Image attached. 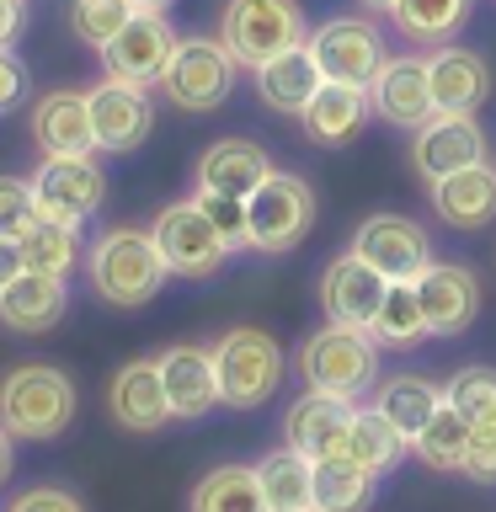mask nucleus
<instances>
[{
  "mask_svg": "<svg viewBox=\"0 0 496 512\" xmlns=\"http://www.w3.org/2000/svg\"><path fill=\"white\" fill-rule=\"evenodd\" d=\"M198 198V208L208 214V224L230 240V251H246V198H230V192H208V187H198L192 192Z\"/></svg>",
  "mask_w": 496,
  "mask_h": 512,
  "instance_id": "39",
  "label": "nucleus"
},
{
  "mask_svg": "<svg viewBox=\"0 0 496 512\" xmlns=\"http://www.w3.org/2000/svg\"><path fill=\"white\" fill-rule=\"evenodd\" d=\"M256 486L267 496V512H304L315 507V459H304L299 448H267L256 459Z\"/></svg>",
  "mask_w": 496,
  "mask_h": 512,
  "instance_id": "28",
  "label": "nucleus"
},
{
  "mask_svg": "<svg viewBox=\"0 0 496 512\" xmlns=\"http://www.w3.org/2000/svg\"><path fill=\"white\" fill-rule=\"evenodd\" d=\"M160 384L171 400V422H203L219 406V379H214V352L198 342H176L166 352H155Z\"/></svg>",
  "mask_w": 496,
  "mask_h": 512,
  "instance_id": "18",
  "label": "nucleus"
},
{
  "mask_svg": "<svg viewBox=\"0 0 496 512\" xmlns=\"http://www.w3.org/2000/svg\"><path fill=\"white\" fill-rule=\"evenodd\" d=\"M464 448H470V422L448 406H438V416L416 432L411 438V454L427 464V470H438V475H454V470H464Z\"/></svg>",
  "mask_w": 496,
  "mask_h": 512,
  "instance_id": "35",
  "label": "nucleus"
},
{
  "mask_svg": "<svg viewBox=\"0 0 496 512\" xmlns=\"http://www.w3.org/2000/svg\"><path fill=\"white\" fill-rule=\"evenodd\" d=\"M294 368H299L304 390H320V395H336V400H352V406H358L379 379V342L358 326L326 320V326H315L299 342Z\"/></svg>",
  "mask_w": 496,
  "mask_h": 512,
  "instance_id": "2",
  "label": "nucleus"
},
{
  "mask_svg": "<svg viewBox=\"0 0 496 512\" xmlns=\"http://www.w3.org/2000/svg\"><path fill=\"white\" fill-rule=\"evenodd\" d=\"M438 406H443V384H432V379H422V374H390L374 390V411H384L390 422L406 432V438H416L432 416H438Z\"/></svg>",
  "mask_w": 496,
  "mask_h": 512,
  "instance_id": "32",
  "label": "nucleus"
},
{
  "mask_svg": "<svg viewBox=\"0 0 496 512\" xmlns=\"http://www.w3.org/2000/svg\"><path fill=\"white\" fill-rule=\"evenodd\" d=\"M251 75H256V96H262V107L283 112V118H299V112L315 102V91L326 86V75H320V64L310 54V43H299V48H288V54H278V59L256 64Z\"/></svg>",
  "mask_w": 496,
  "mask_h": 512,
  "instance_id": "25",
  "label": "nucleus"
},
{
  "mask_svg": "<svg viewBox=\"0 0 496 512\" xmlns=\"http://www.w3.org/2000/svg\"><path fill=\"white\" fill-rule=\"evenodd\" d=\"M368 91L363 86H336V80H326V86L315 91V102L299 112V128L304 139L320 144V150H342V144L358 139V128L368 123Z\"/></svg>",
  "mask_w": 496,
  "mask_h": 512,
  "instance_id": "26",
  "label": "nucleus"
},
{
  "mask_svg": "<svg viewBox=\"0 0 496 512\" xmlns=\"http://www.w3.org/2000/svg\"><path fill=\"white\" fill-rule=\"evenodd\" d=\"M107 411L123 432H160L171 422V400L160 384V363L155 358H128L107 384Z\"/></svg>",
  "mask_w": 496,
  "mask_h": 512,
  "instance_id": "21",
  "label": "nucleus"
},
{
  "mask_svg": "<svg viewBox=\"0 0 496 512\" xmlns=\"http://www.w3.org/2000/svg\"><path fill=\"white\" fill-rule=\"evenodd\" d=\"M304 38H310V22H304L299 0H224L219 11V43L230 48L240 70H256V64L299 48Z\"/></svg>",
  "mask_w": 496,
  "mask_h": 512,
  "instance_id": "5",
  "label": "nucleus"
},
{
  "mask_svg": "<svg viewBox=\"0 0 496 512\" xmlns=\"http://www.w3.org/2000/svg\"><path fill=\"white\" fill-rule=\"evenodd\" d=\"M272 176V160L262 144L251 139H219L198 155V187L208 192H230V198H251Z\"/></svg>",
  "mask_w": 496,
  "mask_h": 512,
  "instance_id": "27",
  "label": "nucleus"
},
{
  "mask_svg": "<svg viewBox=\"0 0 496 512\" xmlns=\"http://www.w3.org/2000/svg\"><path fill=\"white\" fill-rule=\"evenodd\" d=\"M368 107H374L379 123L400 128V134H416L432 112V75H427V59L422 54H395L384 59V70L374 75L368 86Z\"/></svg>",
  "mask_w": 496,
  "mask_h": 512,
  "instance_id": "15",
  "label": "nucleus"
},
{
  "mask_svg": "<svg viewBox=\"0 0 496 512\" xmlns=\"http://www.w3.org/2000/svg\"><path fill=\"white\" fill-rule=\"evenodd\" d=\"M480 160H486V128L470 112H432L411 134V171L427 187L464 171V166H480Z\"/></svg>",
  "mask_w": 496,
  "mask_h": 512,
  "instance_id": "13",
  "label": "nucleus"
},
{
  "mask_svg": "<svg viewBox=\"0 0 496 512\" xmlns=\"http://www.w3.org/2000/svg\"><path fill=\"white\" fill-rule=\"evenodd\" d=\"M384 294H390V278H379V272L352 251L331 256L326 272H320V310H326V320H336V326L368 331Z\"/></svg>",
  "mask_w": 496,
  "mask_h": 512,
  "instance_id": "17",
  "label": "nucleus"
},
{
  "mask_svg": "<svg viewBox=\"0 0 496 512\" xmlns=\"http://www.w3.org/2000/svg\"><path fill=\"white\" fill-rule=\"evenodd\" d=\"M32 139L43 155H96V128L86 91H48L32 102Z\"/></svg>",
  "mask_w": 496,
  "mask_h": 512,
  "instance_id": "22",
  "label": "nucleus"
},
{
  "mask_svg": "<svg viewBox=\"0 0 496 512\" xmlns=\"http://www.w3.org/2000/svg\"><path fill=\"white\" fill-rule=\"evenodd\" d=\"M358 6H363V11H384V16H390V11H395V0H358Z\"/></svg>",
  "mask_w": 496,
  "mask_h": 512,
  "instance_id": "47",
  "label": "nucleus"
},
{
  "mask_svg": "<svg viewBox=\"0 0 496 512\" xmlns=\"http://www.w3.org/2000/svg\"><path fill=\"white\" fill-rule=\"evenodd\" d=\"M134 6H144V11H171L176 0H134Z\"/></svg>",
  "mask_w": 496,
  "mask_h": 512,
  "instance_id": "48",
  "label": "nucleus"
},
{
  "mask_svg": "<svg viewBox=\"0 0 496 512\" xmlns=\"http://www.w3.org/2000/svg\"><path fill=\"white\" fill-rule=\"evenodd\" d=\"M22 102H27V64L11 48H0V112H11Z\"/></svg>",
  "mask_w": 496,
  "mask_h": 512,
  "instance_id": "43",
  "label": "nucleus"
},
{
  "mask_svg": "<svg viewBox=\"0 0 496 512\" xmlns=\"http://www.w3.org/2000/svg\"><path fill=\"white\" fill-rule=\"evenodd\" d=\"M310 54L320 64V75L336 80V86H374V75L384 70V38L368 16H331V22L310 27Z\"/></svg>",
  "mask_w": 496,
  "mask_h": 512,
  "instance_id": "9",
  "label": "nucleus"
},
{
  "mask_svg": "<svg viewBox=\"0 0 496 512\" xmlns=\"http://www.w3.org/2000/svg\"><path fill=\"white\" fill-rule=\"evenodd\" d=\"M470 6L475 0H395L390 22L406 43L416 48H443L454 32L470 22Z\"/></svg>",
  "mask_w": 496,
  "mask_h": 512,
  "instance_id": "31",
  "label": "nucleus"
},
{
  "mask_svg": "<svg viewBox=\"0 0 496 512\" xmlns=\"http://www.w3.org/2000/svg\"><path fill=\"white\" fill-rule=\"evenodd\" d=\"M27 22V0H0V48H16Z\"/></svg>",
  "mask_w": 496,
  "mask_h": 512,
  "instance_id": "44",
  "label": "nucleus"
},
{
  "mask_svg": "<svg viewBox=\"0 0 496 512\" xmlns=\"http://www.w3.org/2000/svg\"><path fill=\"white\" fill-rule=\"evenodd\" d=\"M155 246L160 256H166L171 278H214V272L230 262V240H224L214 224H208V214L198 208V198H176L155 214Z\"/></svg>",
  "mask_w": 496,
  "mask_h": 512,
  "instance_id": "8",
  "label": "nucleus"
},
{
  "mask_svg": "<svg viewBox=\"0 0 496 512\" xmlns=\"http://www.w3.org/2000/svg\"><path fill=\"white\" fill-rule=\"evenodd\" d=\"M315 230V187L294 171H272L246 198V251L283 256Z\"/></svg>",
  "mask_w": 496,
  "mask_h": 512,
  "instance_id": "6",
  "label": "nucleus"
},
{
  "mask_svg": "<svg viewBox=\"0 0 496 512\" xmlns=\"http://www.w3.org/2000/svg\"><path fill=\"white\" fill-rule=\"evenodd\" d=\"M171 54H176V32L166 22V11H144L139 6L134 22L102 48V75L134 80V86H160Z\"/></svg>",
  "mask_w": 496,
  "mask_h": 512,
  "instance_id": "14",
  "label": "nucleus"
},
{
  "mask_svg": "<svg viewBox=\"0 0 496 512\" xmlns=\"http://www.w3.org/2000/svg\"><path fill=\"white\" fill-rule=\"evenodd\" d=\"M86 278H91V294L112 304V310H144L166 288L171 267L150 230H139V224H107L86 246Z\"/></svg>",
  "mask_w": 496,
  "mask_h": 512,
  "instance_id": "1",
  "label": "nucleus"
},
{
  "mask_svg": "<svg viewBox=\"0 0 496 512\" xmlns=\"http://www.w3.org/2000/svg\"><path fill=\"white\" fill-rule=\"evenodd\" d=\"M443 400H448V406H454L470 427L496 422V368H486V363L459 368V374L443 384Z\"/></svg>",
  "mask_w": 496,
  "mask_h": 512,
  "instance_id": "38",
  "label": "nucleus"
},
{
  "mask_svg": "<svg viewBox=\"0 0 496 512\" xmlns=\"http://www.w3.org/2000/svg\"><path fill=\"white\" fill-rule=\"evenodd\" d=\"M432 214H438L448 230H486L496 219V166L480 160V166H464L443 182H432Z\"/></svg>",
  "mask_w": 496,
  "mask_h": 512,
  "instance_id": "24",
  "label": "nucleus"
},
{
  "mask_svg": "<svg viewBox=\"0 0 496 512\" xmlns=\"http://www.w3.org/2000/svg\"><path fill=\"white\" fill-rule=\"evenodd\" d=\"M352 400H336V395H320V390H304L294 406L283 411V443L299 448L304 459H331V454H347V432H352Z\"/></svg>",
  "mask_w": 496,
  "mask_h": 512,
  "instance_id": "19",
  "label": "nucleus"
},
{
  "mask_svg": "<svg viewBox=\"0 0 496 512\" xmlns=\"http://www.w3.org/2000/svg\"><path fill=\"white\" fill-rule=\"evenodd\" d=\"M6 512H86V502L64 486H27L6 502Z\"/></svg>",
  "mask_w": 496,
  "mask_h": 512,
  "instance_id": "42",
  "label": "nucleus"
},
{
  "mask_svg": "<svg viewBox=\"0 0 496 512\" xmlns=\"http://www.w3.org/2000/svg\"><path fill=\"white\" fill-rule=\"evenodd\" d=\"M464 480L475 486H496V422L470 427V448H464Z\"/></svg>",
  "mask_w": 496,
  "mask_h": 512,
  "instance_id": "40",
  "label": "nucleus"
},
{
  "mask_svg": "<svg viewBox=\"0 0 496 512\" xmlns=\"http://www.w3.org/2000/svg\"><path fill=\"white\" fill-rule=\"evenodd\" d=\"M11 470H16V438H11L6 427H0V486L11 480Z\"/></svg>",
  "mask_w": 496,
  "mask_h": 512,
  "instance_id": "46",
  "label": "nucleus"
},
{
  "mask_svg": "<svg viewBox=\"0 0 496 512\" xmlns=\"http://www.w3.org/2000/svg\"><path fill=\"white\" fill-rule=\"evenodd\" d=\"M379 347H416L427 336V315H422V299H416V283H390L384 294L374 326H368Z\"/></svg>",
  "mask_w": 496,
  "mask_h": 512,
  "instance_id": "36",
  "label": "nucleus"
},
{
  "mask_svg": "<svg viewBox=\"0 0 496 512\" xmlns=\"http://www.w3.org/2000/svg\"><path fill=\"white\" fill-rule=\"evenodd\" d=\"M347 251L363 256V262L374 267L379 278H390V283H416L432 262H438L427 230L416 219H406V214H368L358 230H352Z\"/></svg>",
  "mask_w": 496,
  "mask_h": 512,
  "instance_id": "10",
  "label": "nucleus"
},
{
  "mask_svg": "<svg viewBox=\"0 0 496 512\" xmlns=\"http://www.w3.org/2000/svg\"><path fill=\"white\" fill-rule=\"evenodd\" d=\"M304 512H320V507H304Z\"/></svg>",
  "mask_w": 496,
  "mask_h": 512,
  "instance_id": "49",
  "label": "nucleus"
},
{
  "mask_svg": "<svg viewBox=\"0 0 496 512\" xmlns=\"http://www.w3.org/2000/svg\"><path fill=\"white\" fill-rule=\"evenodd\" d=\"M187 512H267V496L256 486V464H219L192 486Z\"/></svg>",
  "mask_w": 496,
  "mask_h": 512,
  "instance_id": "33",
  "label": "nucleus"
},
{
  "mask_svg": "<svg viewBox=\"0 0 496 512\" xmlns=\"http://www.w3.org/2000/svg\"><path fill=\"white\" fill-rule=\"evenodd\" d=\"M374 480L363 464H352L347 454L315 459V507L320 512H368L374 502Z\"/></svg>",
  "mask_w": 496,
  "mask_h": 512,
  "instance_id": "34",
  "label": "nucleus"
},
{
  "mask_svg": "<svg viewBox=\"0 0 496 512\" xmlns=\"http://www.w3.org/2000/svg\"><path fill=\"white\" fill-rule=\"evenodd\" d=\"M16 272H27V262H22V240H16V235H0V288H6Z\"/></svg>",
  "mask_w": 496,
  "mask_h": 512,
  "instance_id": "45",
  "label": "nucleus"
},
{
  "mask_svg": "<svg viewBox=\"0 0 496 512\" xmlns=\"http://www.w3.org/2000/svg\"><path fill=\"white\" fill-rule=\"evenodd\" d=\"M86 102H91L96 150L128 155V150H139V144L150 139V128H155V96H150V86L102 75L96 86H86Z\"/></svg>",
  "mask_w": 496,
  "mask_h": 512,
  "instance_id": "12",
  "label": "nucleus"
},
{
  "mask_svg": "<svg viewBox=\"0 0 496 512\" xmlns=\"http://www.w3.org/2000/svg\"><path fill=\"white\" fill-rule=\"evenodd\" d=\"M416 299H422V315H427V336H459V331L475 326L486 288H480L475 267L432 262L422 278H416Z\"/></svg>",
  "mask_w": 496,
  "mask_h": 512,
  "instance_id": "16",
  "label": "nucleus"
},
{
  "mask_svg": "<svg viewBox=\"0 0 496 512\" xmlns=\"http://www.w3.org/2000/svg\"><path fill=\"white\" fill-rule=\"evenodd\" d=\"M75 422V384L54 363H16L0 374V427L16 443H48Z\"/></svg>",
  "mask_w": 496,
  "mask_h": 512,
  "instance_id": "3",
  "label": "nucleus"
},
{
  "mask_svg": "<svg viewBox=\"0 0 496 512\" xmlns=\"http://www.w3.org/2000/svg\"><path fill=\"white\" fill-rule=\"evenodd\" d=\"M134 0H70V32L86 48H96V54H102V48L118 38V32L134 22Z\"/></svg>",
  "mask_w": 496,
  "mask_h": 512,
  "instance_id": "37",
  "label": "nucleus"
},
{
  "mask_svg": "<svg viewBox=\"0 0 496 512\" xmlns=\"http://www.w3.org/2000/svg\"><path fill=\"white\" fill-rule=\"evenodd\" d=\"M406 454H411V438L384 411H374V406L352 411V432H347V459L352 464H363L368 475H390V470H400Z\"/></svg>",
  "mask_w": 496,
  "mask_h": 512,
  "instance_id": "30",
  "label": "nucleus"
},
{
  "mask_svg": "<svg viewBox=\"0 0 496 512\" xmlns=\"http://www.w3.org/2000/svg\"><path fill=\"white\" fill-rule=\"evenodd\" d=\"M22 262L32 272H54V278H70V267L86 262V246H80V224L54 219V214H32L22 224Z\"/></svg>",
  "mask_w": 496,
  "mask_h": 512,
  "instance_id": "29",
  "label": "nucleus"
},
{
  "mask_svg": "<svg viewBox=\"0 0 496 512\" xmlns=\"http://www.w3.org/2000/svg\"><path fill=\"white\" fill-rule=\"evenodd\" d=\"M64 315H70V283L54 278V272L27 267L0 288V326L16 331V336H43V331H54Z\"/></svg>",
  "mask_w": 496,
  "mask_h": 512,
  "instance_id": "20",
  "label": "nucleus"
},
{
  "mask_svg": "<svg viewBox=\"0 0 496 512\" xmlns=\"http://www.w3.org/2000/svg\"><path fill=\"white\" fill-rule=\"evenodd\" d=\"M32 203H38V214L80 224L102 214L107 171L96 166V155H43V166L32 171Z\"/></svg>",
  "mask_w": 496,
  "mask_h": 512,
  "instance_id": "11",
  "label": "nucleus"
},
{
  "mask_svg": "<svg viewBox=\"0 0 496 512\" xmlns=\"http://www.w3.org/2000/svg\"><path fill=\"white\" fill-rule=\"evenodd\" d=\"M214 379H219V406L256 411L283 390V342L262 326H230L214 347Z\"/></svg>",
  "mask_w": 496,
  "mask_h": 512,
  "instance_id": "4",
  "label": "nucleus"
},
{
  "mask_svg": "<svg viewBox=\"0 0 496 512\" xmlns=\"http://www.w3.org/2000/svg\"><path fill=\"white\" fill-rule=\"evenodd\" d=\"M427 75H432V107L438 112H470L475 118L491 96V64L480 59L475 48L443 43L438 54L427 59Z\"/></svg>",
  "mask_w": 496,
  "mask_h": 512,
  "instance_id": "23",
  "label": "nucleus"
},
{
  "mask_svg": "<svg viewBox=\"0 0 496 512\" xmlns=\"http://www.w3.org/2000/svg\"><path fill=\"white\" fill-rule=\"evenodd\" d=\"M235 75L240 64L230 59V48L219 38L187 32V38H176V54L166 64V75H160V96L182 112H214L235 91Z\"/></svg>",
  "mask_w": 496,
  "mask_h": 512,
  "instance_id": "7",
  "label": "nucleus"
},
{
  "mask_svg": "<svg viewBox=\"0 0 496 512\" xmlns=\"http://www.w3.org/2000/svg\"><path fill=\"white\" fill-rule=\"evenodd\" d=\"M32 214H38L32 182H22V176H0V235H22V224Z\"/></svg>",
  "mask_w": 496,
  "mask_h": 512,
  "instance_id": "41",
  "label": "nucleus"
}]
</instances>
